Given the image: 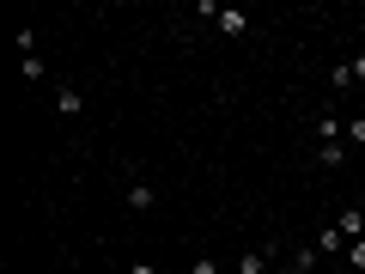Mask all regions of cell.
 I'll return each instance as SVG.
<instances>
[{
	"instance_id": "obj_10",
	"label": "cell",
	"mask_w": 365,
	"mask_h": 274,
	"mask_svg": "<svg viewBox=\"0 0 365 274\" xmlns=\"http://www.w3.org/2000/svg\"><path fill=\"white\" fill-rule=\"evenodd\" d=\"M189 274H220V262H207V256H201V262H189Z\"/></svg>"
},
{
	"instance_id": "obj_1",
	"label": "cell",
	"mask_w": 365,
	"mask_h": 274,
	"mask_svg": "<svg viewBox=\"0 0 365 274\" xmlns=\"http://www.w3.org/2000/svg\"><path fill=\"white\" fill-rule=\"evenodd\" d=\"M128 208H134V213L158 208V189H153V183H146V177H128Z\"/></svg>"
},
{
	"instance_id": "obj_6",
	"label": "cell",
	"mask_w": 365,
	"mask_h": 274,
	"mask_svg": "<svg viewBox=\"0 0 365 274\" xmlns=\"http://www.w3.org/2000/svg\"><path fill=\"white\" fill-rule=\"evenodd\" d=\"M55 110H61V116H79V110H86V98H79L73 86H61V91H55Z\"/></svg>"
},
{
	"instance_id": "obj_7",
	"label": "cell",
	"mask_w": 365,
	"mask_h": 274,
	"mask_svg": "<svg viewBox=\"0 0 365 274\" xmlns=\"http://www.w3.org/2000/svg\"><path fill=\"white\" fill-rule=\"evenodd\" d=\"M19 73H25V79H43L49 67H43V55H19Z\"/></svg>"
},
{
	"instance_id": "obj_4",
	"label": "cell",
	"mask_w": 365,
	"mask_h": 274,
	"mask_svg": "<svg viewBox=\"0 0 365 274\" xmlns=\"http://www.w3.org/2000/svg\"><path fill=\"white\" fill-rule=\"evenodd\" d=\"M353 158V146L347 141H329V146H317V165H347Z\"/></svg>"
},
{
	"instance_id": "obj_5",
	"label": "cell",
	"mask_w": 365,
	"mask_h": 274,
	"mask_svg": "<svg viewBox=\"0 0 365 274\" xmlns=\"http://www.w3.org/2000/svg\"><path fill=\"white\" fill-rule=\"evenodd\" d=\"M347 250V238H341V225H323V238H317V256H341Z\"/></svg>"
},
{
	"instance_id": "obj_3",
	"label": "cell",
	"mask_w": 365,
	"mask_h": 274,
	"mask_svg": "<svg viewBox=\"0 0 365 274\" xmlns=\"http://www.w3.org/2000/svg\"><path fill=\"white\" fill-rule=\"evenodd\" d=\"M335 225H341V238H347V244H359V238H365V213H359V208H341Z\"/></svg>"
},
{
	"instance_id": "obj_8",
	"label": "cell",
	"mask_w": 365,
	"mask_h": 274,
	"mask_svg": "<svg viewBox=\"0 0 365 274\" xmlns=\"http://www.w3.org/2000/svg\"><path fill=\"white\" fill-rule=\"evenodd\" d=\"M347 73H353V86H365V49H359V55L347 61Z\"/></svg>"
},
{
	"instance_id": "obj_2",
	"label": "cell",
	"mask_w": 365,
	"mask_h": 274,
	"mask_svg": "<svg viewBox=\"0 0 365 274\" xmlns=\"http://www.w3.org/2000/svg\"><path fill=\"white\" fill-rule=\"evenodd\" d=\"M268 262H274V244H262V250H244L232 274H268Z\"/></svg>"
},
{
	"instance_id": "obj_9",
	"label": "cell",
	"mask_w": 365,
	"mask_h": 274,
	"mask_svg": "<svg viewBox=\"0 0 365 274\" xmlns=\"http://www.w3.org/2000/svg\"><path fill=\"white\" fill-rule=\"evenodd\" d=\"M347 262H353V268H365V238H359V244H347Z\"/></svg>"
},
{
	"instance_id": "obj_12",
	"label": "cell",
	"mask_w": 365,
	"mask_h": 274,
	"mask_svg": "<svg viewBox=\"0 0 365 274\" xmlns=\"http://www.w3.org/2000/svg\"><path fill=\"white\" fill-rule=\"evenodd\" d=\"M128 274H158V268H153V262H134V268H128Z\"/></svg>"
},
{
	"instance_id": "obj_11",
	"label": "cell",
	"mask_w": 365,
	"mask_h": 274,
	"mask_svg": "<svg viewBox=\"0 0 365 274\" xmlns=\"http://www.w3.org/2000/svg\"><path fill=\"white\" fill-rule=\"evenodd\" d=\"M268 274H304V268H299V262H280V268H268Z\"/></svg>"
}]
</instances>
